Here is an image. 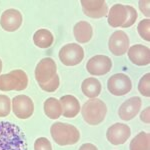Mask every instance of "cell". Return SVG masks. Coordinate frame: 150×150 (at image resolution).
<instances>
[{
  "label": "cell",
  "instance_id": "obj_5",
  "mask_svg": "<svg viewBox=\"0 0 150 150\" xmlns=\"http://www.w3.org/2000/svg\"><path fill=\"white\" fill-rule=\"evenodd\" d=\"M28 86V76L23 70H12L7 74L0 75V90L21 91Z\"/></svg>",
  "mask_w": 150,
  "mask_h": 150
},
{
  "label": "cell",
  "instance_id": "obj_3",
  "mask_svg": "<svg viewBox=\"0 0 150 150\" xmlns=\"http://www.w3.org/2000/svg\"><path fill=\"white\" fill-rule=\"evenodd\" d=\"M50 134L55 143L60 146L76 144L80 139V133L78 129L68 123H53L50 127Z\"/></svg>",
  "mask_w": 150,
  "mask_h": 150
},
{
  "label": "cell",
  "instance_id": "obj_8",
  "mask_svg": "<svg viewBox=\"0 0 150 150\" xmlns=\"http://www.w3.org/2000/svg\"><path fill=\"white\" fill-rule=\"evenodd\" d=\"M14 115L19 119L30 118L34 113V103L27 95H17L11 101Z\"/></svg>",
  "mask_w": 150,
  "mask_h": 150
},
{
  "label": "cell",
  "instance_id": "obj_24",
  "mask_svg": "<svg viewBox=\"0 0 150 150\" xmlns=\"http://www.w3.org/2000/svg\"><path fill=\"white\" fill-rule=\"evenodd\" d=\"M150 20L149 19H143L138 23L137 31L142 39L145 41H150Z\"/></svg>",
  "mask_w": 150,
  "mask_h": 150
},
{
  "label": "cell",
  "instance_id": "obj_21",
  "mask_svg": "<svg viewBox=\"0 0 150 150\" xmlns=\"http://www.w3.org/2000/svg\"><path fill=\"white\" fill-rule=\"evenodd\" d=\"M54 37L47 29H39L33 35V42L39 48H49L53 44Z\"/></svg>",
  "mask_w": 150,
  "mask_h": 150
},
{
  "label": "cell",
  "instance_id": "obj_16",
  "mask_svg": "<svg viewBox=\"0 0 150 150\" xmlns=\"http://www.w3.org/2000/svg\"><path fill=\"white\" fill-rule=\"evenodd\" d=\"M127 19V8L123 4H115L107 13V22L111 27H122Z\"/></svg>",
  "mask_w": 150,
  "mask_h": 150
},
{
  "label": "cell",
  "instance_id": "obj_17",
  "mask_svg": "<svg viewBox=\"0 0 150 150\" xmlns=\"http://www.w3.org/2000/svg\"><path fill=\"white\" fill-rule=\"evenodd\" d=\"M62 106V115L65 118H74L80 112V103L73 95H64L59 99Z\"/></svg>",
  "mask_w": 150,
  "mask_h": 150
},
{
  "label": "cell",
  "instance_id": "obj_31",
  "mask_svg": "<svg viewBox=\"0 0 150 150\" xmlns=\"http://www.w3.org/2000/svg\"><path fill=\"white\" fill-rule=\"evenodd\" d=\"M2 71V61H1V59H0V72Z\"/></svg>",
  "mask_w": 150,
  "mask_h": 150
},
{
  "label": "cell",
  "instance_id": "obj_20",
  "mask_svg": "<svg viewBox=\"0 0 150 150\" xmlns=\"http://www.w3.org/2000/svg\"><path fill=\"white\" fill-rule=\"evenodd\" d=\"M44 113L50 119H57L62 115V106L58 99L50 97L44 102Z\"/></svg>",
  "mask_w": 150,
  "mask_h": 150
},
{
  "label": "cell",
  "instance_id": "obj_30",
  "mask_svg": "<svg viewBox=\"0 0 150 150\" xmlns=\"http://www.w3.org/2000/svg\"><path fill=\"white\" fill-rule=\"evenodd\" d=\"M79 150H98V149H97V147H96L94 144L85 143V144L81 145V147L79 148Z\"/></svg>",
  "mask_w": 150,
  "mask_h": 150
},
{
  "label": "cell",
  "instance_id": "obj_28",
  "mask_svg": "<svg viewBox=\"0 0 150 150\" xmlns=\"http://www.w3.org/2000/svg\"><path fill=\"white\" fill-rule=\"evenodd\" d=\"M149 5H150V1L149 0H145V1H139V8L141 10L142 13L145 16L149 17L150 16V11H149Z\"/></svg>",
  "mask_w": 150,
  "mask_h": 150
},
{
  "label": "cell",
  "instance_id": "obj_25",
  "mask_svg": "<svg viewBox=\"0 0 150 150\" xmlns=\"http://www.w3.org/2000/svg\"><path fill=\"white\" fill-rule=\"evenodd\" d=\"M11 111V100L8 96L0 95V117H6Z\"/></svg>",
  "mask_w": 150,
  "mask_h": 150
},
{
  "label": "cell",
  "instance_id": "obj_27",
  "mask_svg": "<svg viewBox=\"0 0 150 150\" xmlns=\"http://www.w3.org/2000/svg\"><path fill=\"white\" fill-rule=\"evenodd\" d=\"M34 150H52L51 143L45 137H39L34 142Z\"/></svg>",
  "mask_w": 150,
  "mask_h": 150
},
{
  "label": "cell",
  "instance_id": "obj_22",
  "mask_svg": "<svg viewBox=\"0 0 150 150\" xmlns=\"http://www.w3.org/2000/svg\"><path fill=\"white\" fill-rule=\"evenodd\" d=\"M130 150H150V135L147 132H140L130 142Z\"/></svg>",
  "mask_w": 150,
  "mask_h": 150
},
{
  "label": "cell",
  "instance_id": "obj_10",
  "mask_svg": "<svg viewBox=\"0 0 150 150\" xmlns=\"http://www.w3.org/2000/svg\"><path fill=\"white\" fill-rule=\"evenodd\" d=\"M130 40L129 37L124 31L117 30L110 36L108 47L110 52L115 56H121L125 54L129 49Z\"/></svg>",
  "mask_w": 150,
  "mask_h": 150
},
{
  "label": "cell",
  "instance_id": "obj_11",
  "mask_svg": "<svg viewBox=\"0 0 150 150\" xmlns=\"http://www.w3.org/2000/svg\"><path fill=\"white\" fill-rule=\"evenodd\" d=\"M131 134L130 127L123 123H115L106 131V138L111 144L120 145L127 141Z\"/></svg>",
  "mask_w": 150,
  "mask_h": 150
},
{
  "label": "cell",
  "instance_id": "obj_4",
  "mask_svg": "<svg viewBox=\"0 0 150 150\" xmlns=\"http://www.w3.org/2000/svg\"><path fill=\"white\" fill-rule=\"evenodd\" d=\"M107 107L102 100L93 98L85 102L82 106L81 114L84 121L89 125H98L105 119Z\"/></svg>",
  "mask_w": 150,
  "mask_h": 150
},
{
  "label": "cell",
  "instance_id": "obj_14",
  "mask_svg": "<svg viewBox=\"0 0 150 150\" xmlns=\"http://www.w3.org/2000/svg\"><path fill=\"white\" fill-rule=\"evenodd\" d=\"M128 51V57L133 64L138 66H145L150 63V49L142 44H135L130 46Z\"/></svg>",
  "mask_w": 150,
  "mask_h": 150
},
{
  "label": "cell",
  "instance_id": "obj_6",
  "mask_svg": "<svg viewBox=\"0 0 150 150\" xmlns=\"http://www.w3.org/2000/svg\"><path fill=\"white\" fill-rule=\"evenodd\" d=\"M84 58V50L79 44L69 43L59 50V59L66 66H75Z\"/></svg>",
  "mask_w": 150,
  "mask_h": 150
},
{
  "label": "cell",
  "instance_id": "obj_19",
  "mask_svg": "<svg viewBox=\"0 0 150 150\" xmlns=\"http://www.w3.org/2000/svg\"><path fill=\"white\" fill-rule=\"evenodd\" d=\"M101 83L97 78H86L81 84V90L84 95L88 98H97L101 92Z\"/></svg>",
  "mask_w": 150,
  "mask_h": 150
},
{
  "label": "cell",
  "instance_id": "obj_1",
  "mask_svg": "<svg viewBox=\"0 0 150 150\" xmlns=\"http://www.w3.org/2000/svg\"><path fill=\"white\" fill-rule=\"evenodd\" d=\"M35 79L42 90L54 92L59 87V76L55 61L50 57L43 58L36 65Z\"/></svg>",
  "mask_w": 150,
  "mask_h": 150
},
{
  "label": "cell",
  "instance_id": "obj_29",
  "mask_svg": "<svg viewBox=\"0 0 150 150\" xmlns=\"http://www.w3.org/2000/svg\"><path fill=\"white\" fill-rule=\"evenodd\" d=\"M149 113H150V108L149 107L145 108V109L142 111L141 114H140V119H141L142 122L147 123V124H148V123L150 122V115H149Z\"/></svg>",
  "mask_w": 150,
  "mask_h": 150
},
{
  "label": "cell",
  "instance_id": "obj_15",
  "mask_svg": "<svg viewBox=\"0 0 150 150\" xmlns=\"http://www.w3.org/2000/svg\"><path fill=\"white\" fill-rule=\"evenodd\" d=\"M140 108H141V99L138 96H133L122 103L118 110V115L122 120L129 121L138 114Z\"/></svg>",
  "mask_w": 150,
  "mask_h": 150
},
{
  "label": "cell",
  "instance_id": "obj_18",
  "mask_svg": "<svg viewBox=\"0 0 150 150\" xmlns=\"http://www.w3.org/2000/svg\"><path fill=\"white\" fill-rule=\"evenodd\" d=\"M73 33L77 42L87 43L92 38L93 29L90 23L86 22V21H80L74 25Z\"/></svg>",
  "mask_w": 150,
  "mask_h": 150
},
{
  "label": "cell",
  "instance_id": "obj_9",
  "mask_svg": "<svg viewBox=\"0 0 150 150\" xmlns=\"http://www.w3.org/2000/svg\"><path fill=\"white\" fill-rule=\"evenodd\" d=\"M112 68V61L106 55H95L88 60L86 64L87 71L92 75H105Z\"/></svg>",
  "mask_w": 150,
  "mask_h": 150
},
{
  "label": "cell",
  "instance_id": "obj_26",
  "mask_svg": "<svg viewBox=\"0 0 150 150\" xmlns=\"http://www.w3.org/2000/svg\"><path fill=\"white\" fill-rule=\"evenodd\" d=\"M126 8H127V19H126V22L122 25V28H128L130 26H132L135 23V21H136L137 17H138L136 9L133 8L130 5H126Z\"/></svg>",
  "mask_w": 150,
  "mask_h": 150
},
{
  "label": "cell",
  "instance_id": "obj_2",
  "mask_svg": "<svg viewBox=\"0 0 150 150\" xmlns=\"http://www.w3.org/2000/svg\"><path fill=\"white\" fill-rule=\"evenodd\" d=\"M0 150H27L24 132L16 124L0 122Z\"/></svg>",
  "mask_w": 150,
  "mask_h": 150
},
{
  "label": "cell",
  "instance_id": "obj_7",
  "mask_svg": "<svg viewBox=\"0 0 150 150\" xmlns=\"http://www.w3.org/2000/svg\"><path fill=\"white\" fill-rule=\"evenodd\" d=\"M108 91L115 96H122L130 92L132 88L131 79L124 73L114 74L107 81Z\"/></svg>",
  "mask_w": 150,
  "mask_h": 150
},
{
  "label": "cell",
  "instance_id": "obj_12",
  "mask_svg": "<svg viewBox=\"0 0 150 150\" xmlns=\"http://www.w3.org/2000/svg\"><path fill=\"white\" fill-rule=\"evenodd\" d=\"M82 11L91 18H102L107 15L108 6L103 0H82Z\"/></svg>",
  "mask_w": 150,
  "mask_h": 150
},
{
  "label": "cell",
  "instance_id": "obj_23",
  "mask_svg": "<svg viewBox=\"0 0 150 150\" xmlns=\"http://www.w3.org/2000/svg\"><path fill=\"white\" fill-rule=\"evenodd\" d=\"M138 91L145 97L150 96V74L146 73L141 77L138 83Z\"/></svg>",
  "mask_w": 150,
  "mask_h": 150
},
{
  "label": "cell",
  "instance_id": "obj_13",
  "mask_svg": "<svg viewBox=\"0 0 150 150\" xmlns=\"http://www.w3.org/2000/svg\"><path fill=\"white\" fill-rule=\"evenodd\" d=\"M1 27L8 32H14L22 24V14L17 9H7L0 18Z\"/></svg>",
  "mask_w": 150,
  "mask_h": 150
}]
</instances>
